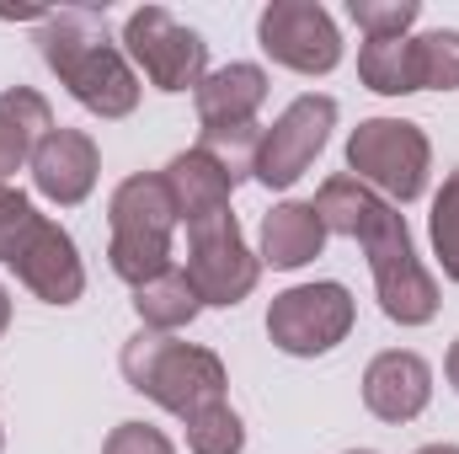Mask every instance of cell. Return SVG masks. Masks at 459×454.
I'll return each mask as SVG.
<instances>
[{
	"label": "cell",
	"instance_id": "6da1fadb",
	"mask_svg": "<svg viewBox=\"0 0 459 454\" xmlns=\"http://www.w3.org/2000/svg\"><path fill=\"white\" fill-rule=\"evenodd\" d=\"M316 214H321L326 235H347V240L363 246L368 273H374V289H379V310L395 327H428L438 316V278L417 262L406 214L395 204H385L352 171H337V177L321 182Z\"/></svg>",
	"mask_w": 459,
	"mask_h": 454
},
{
	"label": "cell",
	"instance_id": "7a4b0ae2",
	"mask_svg": "<svg viewBox=\"0 0 459 454\" xmlns=\"http://www.w3.org/2000/svg\"><path fill=\"white\" fill-rule=\"evenodd\" d=\"M38 48H43V65L70 86V97L86 113L128 118L139 108V75H134L128 54L113 43L102 11H91V5L48 11V22L38 27Z\"/></svg>",
	"mask_w": 459,
	"mask_h": 454
},
{
	"label": "cell",
	"instance_id": "3957f363",
	"mask_svg": "<svg viewBox=\"0 0 459 454\" xmlns=\"http://www.w3.org/2000/svg\"><path fill=\"white\" fill-rule=\"evenodd\" d=\"M117 369H123L128 390L150 396L155 406H166V412L182 417V423H187L193 412L225 401V385H230L220 353L193 347V342H177V337H166V332H144V327L123 342Z\"/></svg>",
	"mask_w": 459,
	"mask_h": 454
},
{
	"label": "cell",
	"instance_id": "277c9868",
	"mask_svg": "<svg viewBox=\"0 0 459 454\" xmlns=\"http://www.w3.org/2000/svg\"><path fill=\"white\" fill-rule=\"evenodd\" d=\"M177 225L182 220H177V204H171V188L160 171L123 177L108 198V230H113L108 262H113V273L139 289V284L160 278L166 267H177L171 262V230Z\"/></svg>",
	"mask_w": 459,
	"mask_h": 454
},
{
	"label": "cell",
	"instance_id": "5b68a950",
	"mask_svg": "<svg viewBox=\"0 0 459 454\" xmlns=\"http://www.w3.org/2000/svg\"><path fill=\"white\" fill-rule=\"evenodd\" d=\"M347 171L374 188L385 204H417L428 193L433 171V144L417 123L406 118H363L347 139Z\"/></svg>",
	"mask_w": 459,
	"mask_h": 454
},
{
	"label": "cell",
	"instance_id": "8992f818",
	"mask_svg": "<svg viewBox=\"0 0 459 454\" xmlns=\"http://www.w3.org/2000/svg\"><path fill=\"white\" fill-rule=\"evenodd\" d=\"M358 321V305L347 294V284L326 278V284H294L267 305V337L289 358H321L337 342H347Z\"/></svg>",
	"mask_w": 459,
	"mask_h": 454
},
{
	"label": "cell",
	"instance_id": "52a82bcc",
	"mask_svg": "<svg viewBox=\"0 0 459 454\" xmlns=\"http://www.w3.org/2000/svg\"><path fill=\"white\" fill-rule=\"evenodd\" d=\"M123 54L144 70L155 92H198V81L209 75V43L166 5H139L123 22Z\"/></svg>",
	"mask_w": 459,
	"mask_h": 454
},
{
	"label": "cell",
	"instance_id": "ba28073f",
	"mask_svg": "<svg viewBox=\"0 0 459 454\" xmlns=\"http://www.w3.org/2000/svg\"><path fill=\"white\" fill-rule=\"evenodd\" d=\"M182 273L193 278V289H198L204 305L230 310V305H240V300L256 289L262 262H256V251L246 246L240 220H235L230 209H220V214L187 225V267H182Z\"/></svg>",
	"mask_w": 459,
	"mask_h": 454
},
{
	"label": "cell",
	"instance_id": "9c48e42d",
	"mask_svg": "<svg viewBox=\"0 0 459 454\" xmlns=\"http://www.w3.org/2000/svg\"><path fill=\"white\" fill-rule=\"evenodd\" d=\"M256 43L294 75H332L342 65V32L321 0H273L256 16Z\"/></svg>",
	"mask_w": 459,
	"mask_h": 454
},
{
	"label": "cell",
	"instance_id": "30bf717a",
	"mask_svg": "<svg viewBox=\"0 0 459 454\" xmlns=\"http://www.w3.org/2000/svg\"><path fill=\"white\" fill-rule=\"evenodd\" d=\"M332 128H337V97H321V92L294 97L283 113L273 118V128H262L256 182L262 188H294L316 166V155L326 150Z\"/></svg>",
	"mask_w": 459,
	"mask_h": 454
},
{
	"label": "cell",
	"instance_id": "8fae6325",
	"mask_svg": "<svg viewBox=\"0 0 459 454\" xmlns=\"http://www.w3.org/2000/svg\"><path fill=\"white\" fill-rule=\"evenodd\" d=\"M97 171H102V155H97V139L81 134V128H54L38 150H32V188L38 198L59 204V209H75L91 198L97 188Z\"/></svg>",
	"mask_w": 459,
	"mask_h": 454
},
{
	"label": "cell",
	"instance_id": "7c38bea8",
	"mask_svg": "<svg viewBox=\"0 0 459 454\" xmlns=\"http://www.w3.org/2000/svg\"><path fill=\"white\" fill-rule=\"evenodd\" d=\"M428 401H433V369H428L422 353L390 347V353L368 358V369H363V406L379 423H395L401 428V423L422 417Z\"/></svg>",
	"mask_w": 459,
	"mask_h": 454
},
{
	"label": "cell",
	"instance_id": "4fadbf2b",
	"mask_svg": "<svg viewBox=\"0 0 459 454\" xmlns=\"http://www.w3.org/2000/svg\"><path fill=\"white\" fill-rule=\"evenodd\" d=\"M16 278L43 300V305H75L86 294V267H81V251L70 240V230L43 220L32 230V240L22 246V257L11 262Z\"/></svg>",
	"mask_w": 459,
	"mask_h": 454
},
{
	"label": "cell",
	"instance_id": "5bb4252c",
	"mask_svg": "<svg viewBox=\"0 0 459 454\" xmlns=\"http://www.w3.org/2000/svg\"><path fill=\"white\" fill-rule=\"evenodd\" d=\"M198 102V123L204 128H246L256 123L262 102H267V70L262 65H225L209 70L193 92Z\"/></svg>",
	"mask_w": 459,
	"mask_h": 454
},
{
	"label": "cell",
	"instance_id": "9a60e30c",
	"mask_svg": "<svg viewBox=\"0 0 459 454\" xmlns=\"http://www.w3.org/2000/svg\"><path fill=\"white\" fill-rule=\"evenodd\" d=\"M321 251H326V225H321L316 204L289 198V204H273L262 214V251H256V262H267L278 273H294V267L316 262Z\"/></svg>",
	"mask_w": 459,
	"mask_h": 454
},
{
	"label": "cell",
	"instance_id": "2e32d148",
	"mask_svg": "<svg viewBox=\"0 0 459 454\" xmlns=\"http://www.w3.org/2000/svg\"><path fill=\"white\" fill-rule=\"evenodd\" d=\"M54 108L48 97H38L32 86H5L0 92V188L5 177H16L22 166H32V150L54 134Z\"/></svg>",
	"mask_w": 459,
	"mask_h": 454
},
{
	"label": "cell",
	"instance_id": "e0dca14e",
	"mask_svg": "<svg viewBox=\"0 0 459 454\" xmlns=\"http://www.w3.org/2000/svg\"><path fill=\"white\" fill-rule=\"evenodd\" d=\"M166 188H171V204H177V220L182 225H198V220H209V214H220L230 209V193H235V182H230L225 171L193 144V150H182L166 171Z\"/></svg>",
	"mask_w": 459,
	"mask_h": 454
},
{
	"label": "cell",
	"instance_id": "ac0fdd59",
	"mask_svg": "<svg viewBox=\"0 0 459 454\" xmlns=\"http://www.w3.org/2000/svg\"><path fill=\"white\" fill-rule=\"evenodd\" d=\"M198 310H204V300H198V289H193V278L182 267H166L160 278L134 289V316H139L144 332H166L171 337V332L193 327Z\"/></svg>",
	"mask_w": 459,
	"mask_h": 454
},
{
	"label": "cell",
	"instance_id": "d6986e66",
	"mask_svg": "<svg viewBox=\"0 0 459 454\" xmlns=\"http://www.w3.org/2000/svg\"><path fill=\"white\" fill-rule=\"evenodd\" d=\"M358 81L379 97H411L417 86V43L411 38H385L358 48Z\"/></svg>",
	"mask_w": 459,
	"mask_h": 454
},
{
	"label": "cell",
	"instance_id": "ffe728a7",
	"mask_svg": "<svg viewBox=\"0 0 459 454\" xmlns=\"http://www.w3.org/2000/svg\"><path fill=\"white\" fill-rule=\"evenodd\" d=\"M198 150L225 171L230 182L240 188L246 177H256V150H262V128L256 123H246V128H204V139H198Z\"/></svg>",
	"mask_w": 459,
	"mask_h": 454
},
{
	"label": "cell",
	"instance_id": "44dd1931",
	"mask_svg": "<svg viewBox=\"0 0 459 454\" xmlns=\"http://www.w3.org/2000/svg\"><path fill=\"white\" fill-rule=\"evenodd\" d=\"M417 43V86L422 92H459V32L438 27L411 38Z\"/></svg>",
	"mask_w": 459,
	"mask_h": 454
},
{
	"label": "cell",
	"instance_id": "7402d4cb",
	"mask_svg": "<svg viewBox=\"0 0 459 454\" xmlns=\"http://www.w3.org/2000/svg\"><path fill=\"white\" fill-rule=\"evenodd\" d=\"M187 450L193 454H240L246 450V428L230 412V401H214L204 412L187 417Z\"/></svg>",
	"mask_w": 459,
	"mask_h": 454
},
{
	"label": "cell",
	"instance_id": "603a6c76",
	"mask_svg": "<svg viewBox=\"0 0 459 454\" xmlns=\"http://www.w3.org/2000/svg\"><path fill=\"white\" fill-rule=\"evenodd\" d=\"M347 16L363 27L368 43H385V38H411L422 5L417 0H347Z\"/></svg>",
	"mask_w": 459,
	"mask_h": 454
},
{
	"label": "cell",
	"instance_id": "cb8c5ba5",
	"mask_svg": "<svg viewBox=\"0 0 459 454\" xmlns=\"http://www.w3.org/2000/svg\"><path fill=\"white\" fill-rule=\"evenodd\" d=\"M428 235H433V251H438L444 278L459 284V171L455 177H444V188H438V198H433Z\"/></svg>",
	"mask_w": 459,
	"mask_h": 454
},
{
	"label": "cell",
	"instance_id": "d4e9b609",
	"mask_svg": "<svg viewBox=\"0 0 459 454\" xmlns=\"http://www.w3.org/2000/svg\"><path fill=\"white\" fill-rule=\"evenodd\" d=\"M38 225H43V214L32 209V198L22 188H0V262H16Z\"/></svg>",
	"mask_w": 459,
	"mask_h": 454
},
{
	"label": "cell",
	"instance_id": "484cf974",
	"mask_svg": "<svg viewBox=\"0 0 459 454\" xmlns=\"http://www.w3.org/2000/svg\"><path fill=\"white\" fill-rule=\"evenodd\" d=\"M102 454H177V444L150 423H117L108 433V444H102Z\"/></svg>",
	"mask_w": 459,
	"mask_h": 454
},
{
	"label": "cell",
	"instance_id": "4316f807",
	"mask_svg": "<svg viewBox=\"0 0 459 454\" xmlns=\"http://www.w3.org/2000/svg\"><path fill=\"white\" fill-rule=\"evenodd\" d=\"M444 374H449V385L459 390V337H455V347H449V358H444Z\"/></svg>",
	"mask_w": 459,
	"mask_h": 454
},
{
	"label": "cell",
	"instance_id": "83f0119b",
	"mask_svg": "<svg viewBox=\"0 0 459 454\" xmlns=\"http://www.w3.org/2000/svg\"><path fill=\"white\" fill-rule=\"evenodd\" d=\"M5 327H11V294H5V284H0V337H5Z\"/></svg>",
	"mask_w": 459,
	"mask_h": 454
},
{
	"label": "cell",
	"instance_id": "f1b7e54d",
	"mask_svg": "<svg viewBox=\"0 0 459 454\" xmlns=\"http://www.w3.org/2000/svg\"><path fill=\"white\" fill-rule=\"evenodd\" d=\"M417 454H459V444H428V450H417Z\"/></svg>",
	"mask_w": 459,
	"mask_h": 454
},
{
	"label": "cell",
	"instance_id": "f546056e",
	"mask_svg": "<svg viewBox=\"0 0 459 454\" xmlns=\"http://www.w3.org/2000/svg\"><path fill=\"white\" fill-rule=\"evenodd\" d=\"M347 454H374V450H347Z\"/></svg>",
	"mask_w": 459,
	"mask_h": 454
},
{
	"label": "cell",
	"instance_id": "4dcf8cb0",
	"mask_svg": "<svg viewBox=\"0 0 459 454\" xmlns=\"http://www.w3.org/2000/svg\"><path fill=\"white\" fill-rule=\"evenodd\" d=\"M0 450H5V433H0Z\"/></svg>",
	"mask_w": 459,
	"mask_h": 454
}]
</instances>
